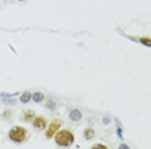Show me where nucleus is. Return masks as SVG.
<instances>
[{
  "label": "nucleus",
  "mask_w": 151,
  "mask_h": 149,
  "mask_svg": "<svg viewBox=\"0 0 151 149\" xmlns=\"http://www.w3.org/2000/svg\"><path fill=\"white\" fill-rule=\"evenodd\" d=\"M54 135H56L54 140H56V143L60 145V147H70V145L74 143V134L71 133L70 130L57 131Z\"/></svg>",
  "instance_id": "obj_1"
},
{
  "label": "nucleus",
  "mask_w": 151,
  "mask_h": 149,
  "mask_svg": "<svg viewBox=\"0 0 151 149\" xmlns=\"http://www.w3.org/2000/svg\"><path fill=\"white\" fill-rule=\"evenodd\" d=\"M8 136L12 141H14V143H22V141H25L26 138H27V130L25 127H21V126H14L11 131H9Z\"/></svg>",
  "instance_id": "obj_2"
},
{
  "label": "nucleus",
  "mask_w": 151,
  "mask_h": 149,
  "mask_svg": "<svg viewBox=\"0 0 151 149\" xmlns=\"http://www.w3.org/2000/svg\"><path fill=\"white\" fill-rule=\"evenodd\" d=\"M60 126H61V121L54 120L53 122L49 125V127L47 128V131H45V136H47L48 139L52 138V136H54V134H56L57 131L60 130Z\"/></svg>",
  "instance_id": "obj_3"
},
{
  "label": "nucleus",
  "mask_w": 151,
  "mask_h": 149,
  "mask_svg": "<svg viewBox=\"0 0 151 149\" xmlns=\"http://www.w3.org/2000/svg\"><path fill=\"white\" fill-rule=\"evenodd\" d=\"M32 125L35 128H37V130H42V128H44L47 126V120L42 116H37L32 120Z\"/></svg>",
  "instance_id": "obj_4"
},
{
  "label": "nucleus",
  "mask_w": 151,
  "mask_h": 149,
  "mask_svg": "<svg viewBox=\"0 0 151 149\" xmlns=\"http://www.w3.org/2000/svg\"><path fill=\"white\" fill-rule=\"evenodd\" d=\"M81 118V112L78 111V109H74L70 112V120L73 121H79Z\"/></svg>",
  "instance_id": "obj_5"
},
{
  "label": "nucleus",
  "mask_w": 151,
  "mask_h": 149,
  "mask_svg": "<svg viewBox=\"0 0 151 149\" xmlns=\"http://www.w3.org/2000/svg\"><path fill=\"white\" fill-rule=\"evenodd\" d=\"M84 136H85V139H92L94 136V130L93 128H87V130L84 131Z\"/></svg>",
  "instance_id": "obj_6"
},
{
  "label": "nucleus",
  "mask_w": 151,
  "mask_h": 149,
  "mask_svg": "<svg viewBox=\"0 0 151 149\" xmlns=\"http://www.w3.org/2000/svg\"><path fill=\"white\" fill-rule=\"evenodd\" d=\"M31 96H32V94H30V93H23L22 95H21V101H22V103H27V101L31 99Z\"/></svg>",
  "instance_id": "obj_7"
},
{
  "label": "nucleus",
  "mask_w": 151,
  "mask_h": 149,
  "mask_svg": "<svg viewBox=\"0 0 151 149\" xmlns=\"http://www.w3.org/2000/svg\"><path fill=\"white\" fill-rule=\"evenodd\" d=\"M31 98L36 101V103H39V101H42V100L44 99V95H43L42 93H35V94H32V96H31Z\"/></svg>",
  "instance_id": "obj_8"
},
{
  "label": "nucleus",
  "mask_w": 151,
  "mask_h": 149,
  "mask_svg": "<svg viewBox=\"0 0 151 149\" xmlns=\"http://www.w3.org/2000/svg\"><path fill=\"white\" fill-rule=\"evenodd\" d=\"M32 116H34V113H32L31 111L25 112V117H23V120H25V121H31L32 120Z\"/></svg>",
  "instance_id": "obj_9"
},
{
  "label": "nucleus",
  "mask_w": 151,
  "mask_h": 149,
  "mask_svg": "<svg viewBox=\"0 0 151 149\" xmlns=\"http://www.w3.org/2000/svg\"><path fill=\"white\" fill-rule=\"evenodd\" d=\"M92 149H107V147H106L105 144H96V145H93Z\"/></svg>",
  "instance_id": "obj_10"
},
{
  "label": "nucleus",
  "mask_w": 151,
  "mask_h": 149,
  "mask_svg": "<svg viewBox=\"0 0 151 149\" xmlns=\"http://www.w3.org/2000/svg\"><path fill=\"white\" fill-rule=\"evenodd\" d=\"M119 149H129V147H128V145H125V144H122L119 147Z\"/></svg>",
  "instance_id": "obj_11"
},
{
  "label": "nucleus",
  "mask_w": 151,
  "mask_h": 149,
  "mask_svg": "<svg viewBox=\"0 0 151 149\" xmlns=\"http://www.w3.org/2000/svg\"><path fill=\"white\" fill-rule=\"evenodd\" d=\"M21 1H23V0H21Z\"/></svg>",
  "instance_id": "obj_12"
}]
</instances>
